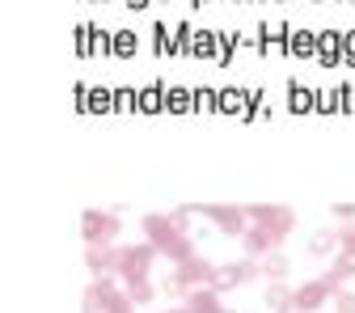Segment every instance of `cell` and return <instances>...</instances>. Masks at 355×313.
I'll return each mask as SVG.
<instances>
[{"label":"cell","mask_w":355,"mask_h":313,"mask_svg":"<svg viewBox=\"0 0 355 313\" xmlns=\"http://www.w3.org/2000/svg\"><path fill=\"white\" fill-rule=\"evenodd\" d=\"M318 60H322L326 68H334V64L343 60V34H338V30H322V34H318Z\"/></svg>","instance_id":"cell-12"},{"label":"cell","mask_w":355,"mask_h":313,"mask_svg":"<svg viewBox=\"0 0 355 313\" xmlns=\"http://www.w3.org/2000/svg\"><path fill=\"white\" fill-rule=\"evenodd\" d=\"M241 246H245V254H250V258H266V254H275V250H279V246L271 242V233L258 229V225H250V229H245Z\"/></svg>","instance_id":"cell-11"},{"label":"cell","mask_w":355,"mask_h":313,"mask_svg":"<svg viewBox=\"0 0 355 313\" xmlns=\"http://www.w3.org/2000/svg\"><path fill=\"white\" fill-rule=\"evenodd\" d=\"M85 110H94V115H110V110H114V89H89Z\"/></svg>","instance_id":"cell-18"},{"label":"cell","mask_w":355,"mask_h":313,"mask_svg":"<svg viewBox=\"0 0 355 313\" xmlns=\"http://www.w3.org/2000/svg\"><path fill=\"white\" fill-rule=\"evenodd\" d=\"M334 305H338V313H355V292H334Z\"/></svg>","instance_id":"cell-31"},{"label":"cell","mask_w":355,"mask_h":313,"mask_svg":"<svg viewBox=\"0 0 355 313\" xmlns=\"http://www.w3.org/2000/svg\"><path fill=\"white\" fill-rule=\"evenodd\" d=\"M343 64H351V68H355V30H351V34H343Z\"/></svg>","instance_id":"cell-34"},{"label":"cell","mask_w":355,"mask_h":313,"mask_svg":"<svg viewBox=\"0 0 355 313\" xmlns=\"http://www.w3.org/2000/svg\"><path fill=\"white\" fill-rule=\"evenodd\" d=\"M220 110L225 115H250V89H220Z\"/></svg>","instance_id":"cell-14"},{"label":"cell","mask_w":355,"mask_h":313,"mask_svg":"<svg viewBox=\"0 0 355 313\" xmlns=\"http://www.w3.org/2000/svg\"><path fill=\"white\" fill-rule=\"evenodd\" d=\"M191 212H203L211 225L229 237H245V229H250V212L233 208V203H203V208H191Z\"/></svg>","instance_id":"cell-4"},{"label":"cell","mask_w":355,"mask_h":313,"mask_svg":"<svg viewBox=\"0 0 355 313\" xmlns=\"http://www.w3.org/2000/svg\"><path fill=\"white\" fill-rule=\"evenodd\" d=\"M229 56H233V38L220 34V38H216V60H220V64H229Z\"/></svg>","instance_id":"cell-33"},{"label":"cell","mask_w":355,"mask_h":313,"mask_svg":"<svg viewBox=\"0 0 355 313\" xmlns=\"http://www.w3.org/2000/svg\"><path fill=\"white\" fill-rule=\"evenodd\" d=\"M326 276H330L334 284H347V280L355 276V254H347V250L334 254V262H330V271H326Z\"/></svg>","instance_id":"cell-17"},{"label":"cell","mask_w":355,"mask_h":313,"mask_svg":"<svg viewBox=\"0 0 355 313\" xmlns=\"http://www.w3.org/2000/svg\"><path fill=\"white\" fill-rule=\"evenodd\" d=\"M76 51L80 56H114V38L94 30V26H80L76 30Z\"/></svg>","instance_id":"cell-8"},{"label":"cell","mask_w":355,"mask_h":313,"mask_svg":"<svg viewBox=\"0 0 355 313\" xmlns=\"http://www.w3.org/2000/svg\"><path fill=\"white\" fill-rule=\"evenodd\" d=\"M153 258H161L153 242H144V246H127L123 258H119V280H123V284H127V280H144V276L153 271Z\"/></svg>","instance_id":"cell-5"},{"label":"cell","mask_w":355,"mask_h":313,"mask_svg":"<svg viewBox=\"0 0 355 313\" xmlns=\"http://www.w3.org/2000/svg\"><path fill=\"white\" fill-rule=\"evenodd\" d=\"M195 5H203V0H195Z\"/></svg>","instance_id":"cell-38"},{"label":"cell","mask_w":355,"mask_h":313,"mask_svg":"<svg viewBox=\"0 0 355 313\" xmlns=\"http://www.w3.org/2000/svg\"><path fill=\"white\" fill-rule=\"evenodd\" d=\"M140 110H144V115L165 110V85H148V89H140Z\"/></svg>","instance_id":"cell-19"},{"label":"cell","mask_w":355,"mask_h":313,"mask_svg":"<svg viewBox=\"0 0 355 313\" xmlns=\"http://www.w3.org/2000/svg\"><path fill=\"white\" fill-rule=\"evenodd\" d=\"M102 313H136V301H131V296H127V288H123V292H114V296L106 301V309H102Z\"/></svg>","instance_id":"cell-28"},{"label":"cell","mask_w":355,"mask_h":313,"mask_svg":"<svg viewBox=\"0 0 355 313\" xmlns=\"http://www.w3.org/2000/svg\"><path fill=\"white\" fill-rule=\"evenodd\" d=\"M245 212H250V220H254L258 229L271 233V242H275V246H284V237H288V233H292V225H296V212H292V208H284V203H250Z\"/></svg>","instance_id":"cell-1"},{"label":"cell","mask_w":355,"mask_h":313,"mask_svg":"<svg viewBox=\"0 0 355 313\" xmlns=\"http://www.w3.org/2000/svg\"><path fill=\"white\" fill-rule=\"evenodd\" d=\"M334 216L338 220H355V203H334Z\"/></svg>","instance_id":"cell-35"},{"label":"cell","mask_w":355,"mask_h":313,"mask_svg":"<svg viewBox=\"0 0 355 313\" xmlns=\"http://www.w3.org/2000/svg\"><path fill=\"white\" fill-rule=\"evenodd\" d=\"M187 56H199V60L203 56H216V38L211 34H191V51Z\"/></svg>","instance_id":"cell-26"},{"label":"cell","mask_w":355,"mask_h":313,"mask_svg":"<svg viewBox=\"0 0 355 313\" xmlns=\"http://www.w3.org/2000/svg\"><path fill=\"white\" fill-rule=\"evenodd\" d=\"M216 276H220V267H211L203 258H191V262H182L173 271V288H182V292H191V288H216Z\"/></svg>","instance_id":"cell-6"},{"label":"cell","mask_w":355,"mask_h":313,"mask_svg":"<svg viewBox=\"0 0 355 313\" xmlns=\"http://www.w3.org/2000/svg\"><path fill=\"white\" fill-rule=\"evenodd\" d=\"M127 296L136 301V305H153L157 288H153V280H148V276H144V280H127Z\"/></svg>","instance_id":"cell-23"},{"label":"cell","mask_w":355,"mask_h":313,"mask_svg":"<svg viewBox=\"0 0 355 313\" xmlns=\"http://www.w3.org/2000/svg\"><path fill=\"white\" fill-rule=\"evenodd\" d=\"M338 250H347V254H355V225H347V229H338Z\"/></svg>","instance_id":"cell-32"},{"label":"cell","mask_w":355,"mask_h":313,"mask_svg":"<svg viewBox=\"0 0 355 313\" xmlns=\"http://www.w3.org/2000/svg\"><path fill=\"white\" fill-rule=\"evenodd\" d=\"M284 276H288V258L266 254V258H262V280H284Z\"/></svg>","instance_id":"cell-24"},{"label":"cell","mask_w":355,"mask_h":313,"mask_svg":"<svg viewBox=\"0 0 355 313\" xmlns=\"http://www.w3.org/2000/svg\"><path fill=\"white\" fill-rule=\"evenodd\" d=\"M165 110H169V115L195 110V89H165Z\"/></svg>","instance_id":"cell-16"},{"label":"cell","mask_w":355,"mask_h":313,"mask_svg":"<svg viewBox=\"0 0 355 313\" xmlns=\"http://www.w3.org/2000/svg\"><path fill=\"white\" fill-rule=\"evenodd\" d=\"M114 280H119V276H94V284L85 288V313H102V309H106V301L119 292Z\"/></svg>","instance_id":"cell-10"},{"label":"cell","mask_w":355,"mask_h":313,"mask_svg":"<svg viewBox=\"0 0 355 313\" xmlns=\"http://www.w3.org/2000/svg\"><path fill=\"white\" fill-rule=\"evenodd\" d=\"M165 313H191V305H178V309H165Z\"/></svg>","instance_id":"cell-36"},{"label":"cell","mask_w":355,"mask_h":313,"mask_svg":"<svg viewBox=\"0 0 355 313\" xmlns=\"http://www.w3.org/2000/svg\"><path fill=\"white\" fill-rule=\"evenodd\" d=\"M288 56H296V60L318 56V38L309 34V30H292V34H288Z\"/></svg>","instance_id":"cell-15"},{"label":"cell","mask_w":355,"mask_h":313,"mask_svg":"<svg viewBox=\"0 0 355 313\" xmlns=\"http://www.w3.org/2000/svg\"><path fill=\"white\" fill-rule=\"evenodd\" d=\"M157 254H161V258H169L173 267H182V262L199 258V254H195V242H191V233H173V237L157 242Z\"/></svg>","instance_id":"cell-9"},{"label":"cell","mask_w":355,"mask_h":313,"mask_svg":"<svg viewBox=\"0 0 355 313\" xmlns=\"http://www.w3.org/2000/svg\"><path fill=\"white\" fill-rule=\"evenodd\" d=\"M288 89H292V102H288V106H292L296 115H304V110H313V106H318V98H313V89H304L300 81H292Z\"/></svg>","instance_id":"cell-21"},{"label":"cell","mask_w":355,"mask_h":313,"mask_svg":"<svg viewBox=\"0 0 355 313\" xmlns=\"http://www.w3.org/2000/svg\"><path fill=\"white\" fill-rule=\"evenodd\" d=\"M343 106H347V85H338V89H322V94H318V110L334 115V110H343Z\"/></svg>","instance_id":"cell-20"},{"label":"cell","mask_w":355,"mask_h":313,"mask_svg":"<svg viewBox=\"0 0 355 313\" xmlns=\"http://www.w3.org/2000/svg\"><path fill=\"white\" fill-rule=\"evenodd\" d=\"M127 5H131V9H144V5H148V0H127Z\"/></svg>","instance_id":"cell-37"},{"label":"cell","mask_w":355,"mask_h":313,"mask_svg":"<svg viewBox=\"0 0 355 313\" xmlns=\"http://www.w3.org/2000/svg\"><path fill=\"white\" fill-rule=\"evenodd\" d=\"M119 229H123V225H119V216H114V212L85 208V216H80V233H85L89 246H114Z\"/></svg>","instance_id":"cell-3"},{"label":"cell","mask_w":355,"mask_h":313,"mask_svg":"<svg viewBox=\"0 0 355 313\" xmlns=\"http://www.w3.org/2000/svg\"><path fill=\"white\" fill-rule=\"evenodd\" d=\"M119 258H123L119 246H89L85 250V267L94 276H119Z\"/></svg>","instance_id":"cell-7"},{"label":"cell","mask_w":355,"mask_h":313,"mask_svg":"<svg viewBox=\"0 0 355 313\" xmlns=\"http://www.w3.org/2000/svg\"><path fill=\"white\" fill-rule=\"evenodd\" d=\"M309 250H313V254H330V250H338V229H326V233H318Z\"/></svg>","instance_id":"cell-29"},{"label":"cell","mask_w":355,"mask_h":313,"mask_svg":"<svg viewBox=\"0 0 355 313\" xmlns=\"http://www.w3.org/2000/svg\"><path fill=\"white\" fill-rule=\"evenodd\" d=\"M114 110H119V115L140 110V94H136V89H114Z\"/></svg>","instance_id":"cell-25"},{"label":"cell","mask_w":355,"mask_h":313,"mask_svg":"<svg viewBox=\"0 0 355 313\" xmlns=\"http://www.w3.org/2000/svg\"><path fill=\"white\" fill-rule=\"evenodd\" d=\"M288 301H292V288L284 280H266V305H271V309H288Z\"/></svg>","instance_id":"cell-22"},{"label":"cell","mask_w":355,"mask_h":313,"mask_svg":"<svg viewBox=\"0 0 355 313\" xmlns=\"http://www.w3.org/2000/svg\"><path fill=\"white\" fill-rule=\"evenodd\" d=\"M195 110H220V94H211V89H195Z\"/></svg>","instance_id":"cell-30"},{"label":"cell","mask_w":355,"mask_h":313,"mask_svg":"<svg viewBox=\"0 0 355 313\" xmlns=\"http://www.w3.org/2000/svg\"><path fill=\"white\" fill-rule=\"evenodd\" d=\"M114 56H119V60L136 56V34H131V30H119V34H114Z\"/></svg>","instance_id":"cell-27"},{"label":"cell","mask_w":355,"mask_h":313,"mask_svg":"<svg viewBox=\"0 0 355 313\" xmlns=\"http://www.w3.org/2000/svg\"><path fill=\"white\" fill-rule=\"evenodd\" d=\"M187 305H191V313H220V309H225V305H220V288H191Z\"/></svg>","instance_id":"cell-13"},{"label":"cell","mask_w":355,"mask_h":313,"mask_svg":"<svg viewBox=\"0 0 355 313\" xmlns=\"http://www.w3.org/2000/svg\"><path fill=\"white\" fill-rule=\"evenodd\" d=\"M343 284H334L330 276H322V280H309V284H300V288H292V301H288V309L292 313H313V309H322L326 301H334V292H338Z\"/></svg>","instance_id":"cell-2"}]
</instances>
